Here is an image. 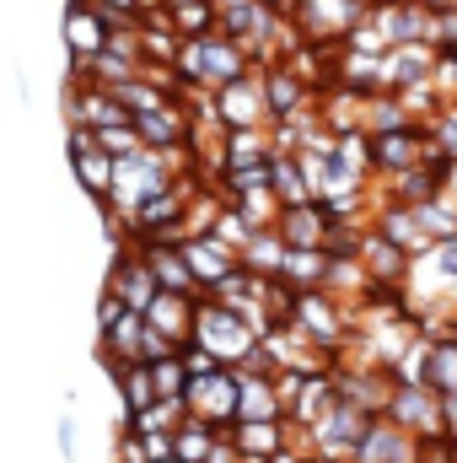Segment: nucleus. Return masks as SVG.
<instances>
[{
	"label": "nucleus",
	"mask_w": 457,
	"mask_h": 463,
	"mask_svg": "<svg viewBox=\"0 0 457 463\" xmlns=\"http://www.w3.org/2000/svg\"><path fill=\"white\" fill-rule=\"evenodd\" d=\"M237 420H285V404H280V388L269 372L237 366Z\"/></svg>",
	"instance_id": "1a4fd4ad"
},
{
	"label": "nucleus",
	"mask_w": 457,
	"mask_h": 463,
	"mask_svg": "<svg viewBox=\"0 0 457 463\" xmlns=\"http://www.w3.org/2000/svg\"><path fill=\"white\" fill-rule=\"evenodd\" d=\"M420 383L436 393V399H447L457 388V324L452 329H442L436 340H425V355H420Z\"/></svg>",
	"instance_id": "9d476101"
},
{
	"label": "nucleus",
	"mask_w": 457,
	"mask_h": 463,
	"mask_svg": "<svg viewBox=\"0 0 457 463\" xmlns=\"http://www.w3.org/2000/svg\"><path fill=\"white\" fill-rule=\"evenodd\" d=\"M183 410H189L194 420L227 431L231 420H237V366H216V372H205V377H189Z\"/></svg>",
	"instance_id": "7ed1b4c3"
},
{
	"label": "nucleus",
	"mask_w": 457,
	"mask_h": 463,
	"mask_svg": "<svg viewBox=\"0 0 457 463\" xmlns=\"http://www.w3.org/2000/svg\"><path fill=\"white\" fill-rule=\"evenodd\" d=\"M108 291H114L129 313H145V307H151V297H156L162 286H156V275H151V264H145V259H118Z\"/></svg>",
	"instance_id": "4468645a"
},
{
	"label": "nucleus",
	"mask_w": 457,
	"mask_h": 463,
	"mask_svg": "<svg viewBox=\"0 0 457 463\" xmlns=\"http://www.w3.org/2000/svg\"><path fill=\"white\" fill-rule=\"evenodd\" d=\"M436 151H442V156H452V162H457V114H447L442 124H436Z\"/></svg>",
	"instance_id": "4be33fe9"
},
{
	"label": "nucleus",
	"mask_w": 457,
	"mask_h": 463,
	"mask_svg": "<svg viewBox=\"0 0 457 463\" xmlns=\"http://www.w3.org/2000/svg\"><path fill=\"white\" fill-rule=\"evenodd\" d=\"M70 162H76V178H81L98 200H114V156L98 146L92 129H76V135H70Z\"/></svg>",
	"instance_id": "6e6552de"
},
{
	"label": "nucleus",
	"mask_w": 457,
	"mask_h": 463,
	"mask_svg": "<svg viewBox=\"0 0 457 463\" xmlns=\"http://www.w3.org/2000/svg\"><path fill=\"white\" fill-rule=\"evenodd\" d=\"M114 377H118V399H124V415H140V410L162 404V399H156V383H151V366L129 361V366H114Z\"/></svg>",
	"instance_id": "dca6fc26"
},
{
	"label": "nucleus",
	"mask_w": 457,
	"mask_h": 463,
	"mask_svg": "<svg viewBox=\"0 0 457 463\" xmlns=\"http://www.w3.org/2000/svg\"><path fill=\"white\" fill-rule=\"evenodd\" d=\"M135 124V135H140V146H156V151H173L178 146V118L173 109H151V114H129Z\"/></svg>",
	"instance_id": "f3484780"
},
{
	"label": "nucleus",
	"mask_w": 457,
	"mask_h": 463,
	"mask_svg": "<svg viewBox=\"0 0 457 463\" xmlns=\"http://www.w3.org/2000/svg\"><path fill=\"white\" fill-rule=\"evenodd\" d=\"M280 237L285 248H323V232H329V205L323 200H302V205H285L280 216Z\"/></svg>",
	"instance_id": "f8f14e48"
},
{
	"label": "nucleus",
	"mask_w": 457,
	"mask_h": 463,
	"mask_svg": "<svg viewBox=\"0 0 457 463\" xmlns=\"http://www.w3.org/2000/svg\"><path fill=\"white\" fill-rule=\"evenodd\" d=\"M54 442H60V463H76V442H81V431H76V415H60V426H54Z\"/></svg>",
	"instance_id": "412c9836"
},
{
	"label": "nucleus",
	"mask_w": 457,
	"mask_h": 463,
	"mask_svg": "<svg viewBox=\"0 0 457 463\" xmlns=\"http://www.w3.org/2000/svg\"><path fill=\"white\" fill-rule=\"evenodd\" d=\"M216 442H221V431L205 426V420H194V415H183V420L173 426V458L178 463H205L216 453Z\"/></svg>",
	"instance_id": "2eb2a0df"
},
{
	"label": "nucleus",
	"mask_w": 457,
	"mask_h": 463,
	"mask_svg": "<svg viewBox=\"0 0 457 463\" xmlns=\"http://www.w3.org/2000/svg\"><path fill=\"white\" fill-rule=\"evenodd\" d=\"M227 442L237 448L242 463H269L285 442H291V426H285V420H231Z\"/></svg>",
	"instance_id": "0eeeda50"
},
{
	"label": "nucleus",
	"mask_w": 457,
	"mask_h": 463,
	"mask_svg": "<svg viewBox=\"0 0 457 463\" xmlns=\"http://www.w3.org/2000/svg\"><path fill=\"white\" fill-rule=\"evenodd\" d=\"M377 415H360L355 404H344V399H334L312 426H307V453L323 463H350V453H355V442H360V431L371 426Z\"/></svg>",
	"instance_id": "f03ea898"
},
{
	"label": "nucleus",
	"mask_w": 457,
	"mask_h": 463,
	"mask_svg": "<svg viewBox=\"0 0 457 463\" xmlns=\"http://www.w3.org/2000/svg\"><path fill=\"white\" fill-rule=\"evenodd\" d=\"M140 259L151 264V275H156L162 291H178V297H194V291H200V286H194V269H189V259H183L178 242H145Z\"/></svg>",
	"instance_id": "ddd939ff"
},
{
	"label": "nucleus",
	"mask_w": 457,
	"mask_h": 463,
	"mask_svg": "<svg viewBox=\"0 0 457 463\" xmlns=\"http://www.w3.org/2000/svg\"><path fill=\"white\" fill-rule=\"evenodd\" d=\"M92 135H98V146H103L114 162L135 156V151H145V146H140V135H135V124H108V129H92Z\"/></svg>",
	"instance_id": "6ab92c4d"
},
{
	"label": "nucleus",
	"mask_w": 457,
	"mask_h": 463,
	"mask_svg": "<svg viewBox=\"0 0 457 463\" xmlns=\"http://www.w3.org/2000/svg\"><path fill=\"white\" fill-rule=\"evenodd\" d=\"M269 98H275V114H291V109H296V87H291V81H275Z\"/></svg>",
	"instance_id": "5701e85b"
},
{
	"label": "nucleus",
	"mask_w": 457,
	"mask_h": 463,
	"mask_svg": "<svg viewBox=\"0 0 457 463\" xmlns=\"http://www.w3.org/2000/svg\"><path fill=\"white\" fill-rule=\"evenodd\" d=\"M151 463H178V458H173V453H167V458H151Z\"/></svg>",
	"instance_id": "393cba45"
},
{
	"label": "nucleus",
	"mask_w": 457,
	"mask_h": 463,
	"mask_svg": "<svg viewBox=\"0 0 457 463\" xmlns=\"http://www.w3.org/2000/svg\"><path fill=\"white\" fill-rule=\"evenodd\" d=\"M302 463H323V458H312V453H307V458H302Z\"/></svg>",
	"instance_id": "a878e982"
},
{
	"label": "nucleus",
	"mask_w": 457,
	"mask_h": 463,
	"mask_svg": "<svg viewBox=\"0 0 457 463\" xmlns=\"http://www.w3.org/2000/svg\"><path fill=\"white\" fill-rule=\"evenodd\" d=\"M178 361H183V372H189V377H205V372H216V366H221V361L200 345V340H183V345H178Z\"/></svg>",
	"instance_id": "aec40b11"
},
{
	"label": "nucleus",
	"mask_w": 457,
	"mask_h": 463,
	"mask_svg": "<svg viewBox=\"0 0 457 463\" xmlns=\"http://www.w3.org/2000/svg\"><path fill=\"white\" fill-rule=\"evenodd\" d=\"M442 437H452L457 442V388L442 399Z\"/></svg>",
	"instance_id": "b1692460"
},
{
	"label": "nucleus",
	"mask_w": 457,
	"mask_h": 463,
	"mask_svg": "<svg viewBox=\"0 0 457 463\" xmlns=\"http://www.w3.org/2000/svg\"><path fill=\"white\" fill-rule=\"evenodd\" d=\"M151 383H156V399H162V404H183L189 372H183V361H178V355H167V361H156V366H151Z\"/></svg>",
	"instance_id": "a211bd4d"
},
{
	"label": "nucleus",
	"mask_w": 457,
	"mask_h": 463,
	"mask_svg": "<svg viewBox=\"0 0 457 463\" xmlns=\"http://www.w3.org/2000/svg\"><path fill=\"white\" fill-rule=\"evenodd\" d=\"M350 463H420V442H415L404 426H393L387 415H377V420L360 431Z\"/></svg>",
	"instance_id": "39448f33"
},
{
	"label": "nucleus",
	"mask_w": 457,
	"mask_h": 463,
	"mask_svg": "<svg viewBox=\"0 0 457 463\" xmlns=\"http://www.w3.org/2000/svg\"><path fill=\"white\" fill-rule=\"evenodd\" d=\"M156 335H167L173 345H183L189 335H194V297H178V291H156L151 297V307L140 313Z\"/></svg>",
	"instance_id": "9b49d317"
},
{
	"label": "nucleus",
	"mask_w": 457,
	"mask_h": 463,
	"mask_svg": "<svg viewBox=\"0 0 457 463\" xmlns=\"http://www.w3.org/2000/svg\"><path fill=\"white\" fill-rule=\"evenodd\" d=\"M387 420H393V426H404L415 442H431V437H442V399H436L425 383H398V377H393Z\"/></svg>",
	"instance_id": "20e7f679"
},
{
	"label": "nucleus",
	"mask_w": 457,
	"mask_h": 463,
	"mask_svg": "<svg viewBox=\"0 0 457 463\" xmlns=\"http://www.w3.org/2000/svg\"><path fill=\"white\" fill-rule=\"evenodd\" d=\"M189 340H200V345L210 350L221 366H242V361H247V350L258 345V329H253L242 313L221 307V302H216V307L205 302V307H194V335H189Z\"/></svg>",
	"instance_id": "f257e3e1"
},
{
	"label": "nucleus",
	"mask_w": 457,
	"mask_h": 463,
	"mask_svg": "<svg viewBox=\"0 0 457 463\" xmlns=\"http://www.w3.org/2000/svg\"><path fill=\"white\" fill-rule=\"evenodd\" d=\"M178 248H183V259H189V269H194V286H205V291H216L227 275H237V269H242V264H237V253H231L221 237L183 232V237H178Z\"/></svg>",
	"instance_id": "423d86ee"
}]
</instances>
